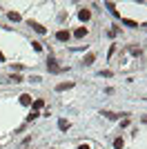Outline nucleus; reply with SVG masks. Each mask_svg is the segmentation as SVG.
<instances>
[{
    "label": "nucleus",
    "instance_id": "nucleus-1",
    "mask_svg": "<svg viewBox=\"0 0 147 149\" xmlns=\"http://www.w3.org/2000/svg\"><path fill=\"white\" fill-rule=\"evenodd\" d=\"M56 40H60V42H67V40H69V31H65V29L56 31Z\"/></svg>",
    "mask_w": 147,
    "mask_h": 149
},
{
    "label": "nucleus",
    "instance_id": "nucleus-2",
    "mask_svg": "<svg viewBox=\"0 0 147 149\" xmlns=\"http://www.w3.org/2000/svg\"><path fill=\"white\" fill-rule=\"evenodd\" d=\"M47 69L51 71V74H60V71H62V67H58L54 60H49V62H47Z\"/></svg>",
    "mask_w": 147,
    "mask_h": 149
},
{
    "label": "nucleus",
    "instance_id": "nucleus-3",
    "mask_svg": "<svg viewBox=\"0 0 147 149\" xmlns=\"http://www.w3.org/2000/svg\"><path fill=\"white\" fill-rule=\"evenodd\" d=\"M29 27H31L34 31H36V33H45V31H47L43 25H38V22H31V20H29Z\"/></svg>",
    "mask_w": 147,
    "mask_h": 149
},
{
    "label": "nucleus",
    "instance_id": "nucleus-4",
    "mask_svg": "<svg viewBox=\"0 0 147 149\" xmlns=\"http://www.w3.org/2000/svg\"><path fill=\"white\" fill-rule=\"evenodd\" d=\"M74 82H60V85H56V91H65V89H71Z\"/></svg>",
    "mask_w": 147,
    "mask_h": 149
},
{
    "label": "nucleus",
    "instance_id": "nucleus-5",
    "mask_svg": "<svg viewBox=\"0 0 147 149\" xmlns=\"http://www.w3.org/2000/svg\"><path fill=\"white\" fill-rule=\"evenodd\" d=\"M78 16H80V20H89L92 18V11H89V9H80Z\"/></svg>",
    "mask_w": 147,
    "mask_h": 149
},
{
    "label": "nucleus",
    "instance_id": "nucleus-6",
    "mask_svg": "<svg viewBox=\"0 0 147 149\" xmlns=\"http://www.w3.org/2000/svg\"><path fill=\"white\" fill-rule=\"evenodd\" d=\"M74 36H76V38H85V36H87V27H78Z\"/></svg>",
    "mask_w": 147,
    "mask_h": 149
},
{
    "label": "nucleus",
    "instance_id": "nucleus-7",
    "mask_svg": "<svg viewBox=\"0 0 147 149\" xmlns=\"http://www.w3.org/2000/svg\"><path fill=\"white\" fill-rule=\"evenodd\" d=\"M20 102H22V105H31V96L29 93H22V96H20Z\"/></svg>",
    "mask_w": 147,
    "mask_h": 149
},
{
    "label": "nucleus",
    "instance_id": "nucleus-8",
    "mask_svg": "<svg viewBox=\"0 0 147 149\" xmlns=\"http://www.w3.org/2000/svg\"><path fill=\"white\" fill-rule=\"evenodd\" d=\"M43 107H45V100H40V98H38V100H34V111L43 109Z\"/></svg>",
    "mask_w": 147,
    "mask_h": 149
},
{
    "label": "nucleus",
    "instance_id": "nucleus-9",
    "mask_svg": "<svg viewBox=\"0 0 147 149\" xmlns=\"http://www.w3.org/2000/svg\"><path fill=\"white\" fill-rule=\"evenodd\" d=\"M58 127H60L62 131H67L69 127H71V125H69V120H58Z\"/></svg>",
    "mask_w": 147,
    "mask_h": 149
},
{
    "label": "nucleus",
    "instance_id": "nucleus-10",
    "mask_svg": "<svg viewBox=\"0 0 147 149\" xmlns=\"http://www.w3.org/2000/svg\"><path fill=\"white\" fill-rule=\"evenodd\" d=\"M94 60H96V56H94V54H87V56H85V60H83V62H85V65H92Z\"/></svg>",
    "mask_w": 147,
    "mask_h": 149
},
{
    "label": "nucleus",
    "instance_id": "nucleus-11",
    "mask_svg": "<svg viewBox=\"0 0 147 149\" xmlns=\"http://www.w3.org/2000/svg\"><path fill=\"white\" fill-rule=\"evenodd\" d=\"M114 147H116V149H123V147H125V143H123V138H116V140H114Z\"/></svg>",
    "mask_w": 147,
    "mask_h": 149
},
{
    "label": "nucleus",
    "instance_id": "nucleus-12",
    "mask_svg": "<svg viewBox=\"0 0 147 149\" xmlns=\"http://www.w3.org/2000/svg\"><path fill=\"white\" fill-rule=\"evenodd\" d=\"M9 20H13V22H18V20H20V13L11 11V13H9Z\"/></svg>",
    "mask_w": 147,
    "mask_h": 149
},
{
    "label": "nucleus",
    "instance_id": "nucleus-13",
    "mask_svg": "<svg viewBox=\"0 0 147 149\" xmlns=\"http://www.w3.org/2000/svg\"><path fill=\"white\" fill-rule=\"evenodd\" d=\"M103 116H105V118H111V120H114V118H118V116H116L114 111H103Z\"/></svg>",
    "mask_w": 147,
    "mask_h": 149
},
{
    "label": "nucleus",
    "instance_id": "nucleus-14",
    "mask_svg": "<svg viewBox=\"0 0 147 149\" xmlns=\"http://www.w3.org/2000/svg\"><path fill=\"white\" fill-rule=\"evenodd\" d=\"M38 116H40V113H38V111H31V113H29V116H27V120H29V123H31V120H36V118H38Z\"/></svg>",
    "mask_w": 147,
    "mask_h": 149
},
{
    "label": "nucleus",
    "instance_id": "nucleus-15",
    "mask_svg": "<svg viewBox=\"0 0 147 149\" xmlns=\"http://www.w3.org/2000/svg\"><path fill=\"white\" fill-rule=\"evenodd\" d=\"M125 25H129V27H138V22H134V20H123Z\"/></svg>",
    "mask_w": 147,
    "mask_h": 149
},
{
    "label": "nucleus",
    "instance_id": "nucleus-16",
    "mask_svg": "<svg viewBox=\"0 0 147 149\" xmlns=\"http://www.w3.org/2000/svg\"><path fill=\"white\" fill-rule=\"evenodd\" d=\"M129 51H132V56H141V49H136V47H132Z\"/></svg>",
    "mask_w": 147,
    "mask_h": 149
},
{
    "label": "nucleus",
    "instance_id": "nucleus-17",
    "mask_svg": "<svg viewBox=\"0 0 147 149\" xmlns=\"http://www.w3.org/2000/svg\"><path fill=\"white\" fill-rule=\"evenodd\" d=\"M78 149H92V147H89V145L85 143V145H78Z\"/></svg>",
    "mask_w": 147,
    "mask_h": 149
},
{
    "label": "nucleus",
    "instance_id": "nucleus-18",
    "mask_svg": "<svg viewBox=\"0 0 147 149\" xmlns=\"http://www.w3.org/2000/svg\"><path fill=\"white\" fill-rule=\"evenodd\" d=\"M2 60H5V56H2V51H0V62H2Z\"/></svg>",
    "mask_w": 147,
    "mask_h": 149
}]
</instances>
